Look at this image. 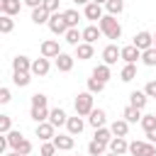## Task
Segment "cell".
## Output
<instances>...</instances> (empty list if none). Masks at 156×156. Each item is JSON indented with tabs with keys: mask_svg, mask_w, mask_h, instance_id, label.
<instances>
[{
	"mask_svg": "<svg viewBox=\"0 0 156 156\" xmlns=\"http://www.w3.org/2000/svg\"><path fill=\"white\" fill-rule=\"evenodd\" d=\"M98 27H100L102 37H107V39H119L122 37V24L117 22L115 15H102L98 20Z\"/></svg>",
	"mask_w": 156,
	"mask_h": 156,
	"instance_id": "obj_1",
	"label": "cell"
},
{
	"mask_svg": "<svg viewBox=\"0 0 156 156\" xmlns=\"http://www.w3.org/2000/svg\"><path fill=\"white\" fill-rule=\"evenodd\" d=\"M93 93L90 90H83V93H78L76 95V102H73V107H76V115H80V117H88L90 115V110L95 107L93 105Z\"/></svg>",
	"mask_w": 156,
	"mask_h": 156,
	"instance_id": "obj_2",
	"label": "cell"
},
{
	"mask_svg": "<svg viewBox=\"0 0 156 156\" xmlns=\"http://www.w3.org/2000/svg\"><path fill=\"white\" fill-rule=\"evenodd\" d=\"M46 27L51 29V34H66V29H68V24H66V17H63V12H54L51 17H49V22H46Z\"/></svg>",
	"mask_w": 156,
	"mask_h": 156,
	"instance_id": "obj_3",
	"label": "cell"
},
{
	"mask_svg": "<svg viewBox=\"0 0 156 156\" xmlns=\"http://www.w3.org/2000/svg\"><path fill=\"white\" fill-rule=\"evenodd\" d=\"M156 151V144H151V141H129V151L127 154H132V156H151Z\"/></svg>",
	"mask_w": 156,
	"mask_h": 156,
	"instance_id": "obj_4",
	"label": "cell"
},
{
	"mask_svg": "<svg viewBox=\"0 0 156 156\" xmlns=\"http://www.w3.org/2000/svg\"><path fill=\"white\" fill-rule=\"evenodd\" d=\"M132 44H134L139 51H146V49H151V46H154V34H151V32H146V29H141V32H136V34H134Z\"/></svg>",
	"mask_w": 156,
	"mask_h": 156,
	"instance_id": "obj_5",
	"label": "cell"
},
{
	"mask_svg": "<svg viewBox=\"0 0 156 156\" xmlns=\"http://www.w3.org/2000/svg\"><path fill=\"white\" fill-rule=\"evenodd\" d=\"M119 58H122L124 63H136V61H141V51H139L134 44H127V46L119 49Z\"/></svg>",
	"mask_w": 156,
	"mask_h": 156,
	"instance_id": "obj_6",
	"label": "cell"
},
{
	"mask_svg": "<svg viewBox=\"0 0 156 156\" xmlns=\"http://www.w3.org/2000/svg\"><path fill=\"white\" fill-rule=\"evenodd\" d=\"M39 51H41V56H44V58H56V56L61 54V46H58V41H56V39H46V41H41Z\"/></svg>",
	"mask_w": 156,
	"mask_h": 156,
	"instance_id": "obj_7",
	"label": "cell"
},
{
	"mask_svg": "<svg viewBox=\"0 0 156 156\" xmlns=\"http://www.w3.org/2000/svg\"><path fill=\"white\" fill-rule=\"evenodd\" d=\"M107 149L112 154H117V156H124L129 151V141H127V136H112L110 144H107Z\"/></svg>",
	"mask_w": 156,
	"mask_h": 156,
	"instance_id": "obj_8",
	"label": "cell"
},
{
	"mask_svg": "<svg viewBox=\"0 0 156 156\" xmlns=\"http://www.w3.org/2000/svg\"><path fill=\"white\" fill-rule=\"evenodd\" d=\"M73 61H76V56H71V54H66V51H61V54L54 58V63H56V68H58L61 73L73 71Z\"/></svg>",
	"mask_w": 156,
	"mask_h": 156,
	"instance_id": "obj_9",
	"label": "cell"
},
{
	"mask_svg": "<svg viewBox=\"0 0 156 156\" xmlns=\"http://www.w3.org/2000/svg\"><path fill=\"white\" fill-rule=\"evenodd\" d=\"M29 71H32V76H39V78H41V76H46V73L51 71V61L44 58V56H39V58L32 61V68H29Z\"/></svg>",
	"mask_w": 156,
	"mask_h": 156,
	"instance_id": "obj_10",
	"label": "cell"
},
{
	"mask_svg": "<svg viewBox=\"0 0 156 156\" xmlns=\"http://www.w3.org/2000/svg\"><path fill=\"white\" fill-rule=\"evenodd\" d=\"M88 124H90L93 129H98V127H105V124H107V115H105V110H100V107H93V110H90V115H88Z\"/></svg>",
	"mask_w": 156,
	"mask_h": 156,
	"instance_id": "obj_11",
	"label": "cell"
},
{
	"mask_svg": "<svg viewBox=\"0 0 156 156\" xmlns=\"http://www.w3.org/2000/svg\"><path fill=\"white\" fill-rule=\"evenodd\" d=\"M37 136L41 139V141H51L54 136H56V127L46 119V122H39L37 124Z\"/></svg>",
	"mask_w": 156,
	"mask_h": 156,
	"instance_id": "obj_12",
	"label": "cell"
},
{
	"mask_svg": "<svg viewBox=\"0 0 156 156\" xmlns=\"http://www.w3.org/2000/svg\"><path fill=\"white\" fill-rule=\"evenodd\" d=\"M66 129H68V134H71V136H78V134L85 129V119H83L80 115L68 117V119H66Z\"/></svg>",
	"mask_w": 156,
	"mask_h": 156,
	"instance_id": "obj_13",
	"label": "cell"
},
{
	"mask_svg": "<svg viewBox=\"0 0 156 156\" xmlns=\"http://www.w3.org/2000/svg\"><path fill=\"white\" fill-rule=\"evenodd\" d=\"M117 58H119V46H117V44H107V46L102 49V63L115 66Z\"/></svg>",
	"mask_w": 156,
	"mask_h": 156,
	"instance_id": "obj_14",
	"label": "cell"
},
{
	"mask_svg": "<svg viewBox=\"0 0 156 156\" xmlns=\"http://www.w3.org/2000/svg\"><path fill=\"white\" fill-rule=\"evenodd\" d=\"M51 141L56 144V149H58V151H71V149H73V144H76V139H73L68 132H66V134H56Z\"/></svg>",
	"mask_w": 156,
	"mask_h": 156,
	"instance_id": "obj_15",
	"label": "cell"
},
{
	"mask_svg": "<svg viewBox=\"0 0 156 156\" xmlns=\"http://www.w3.org/2000/svg\"><path fill=\"white\" fill-rule=\"evenodd\" d=\"M83 15H85V20H90V22H98L105 12H102V5H98V2H88L85 7H83Z\"/></svg>",
	"mask_w": 156,
	"mask_h": 156,
	"instance_id": "obj_16",
	"label": "cell"
},
{
	"mask_svg": "<svg viewBox=\"0 0 156 156\" xmlns=\"http://www.w3.org/2000/svg\"><path fill=\"white\" fill-rule=\"evenodd\" d=\"M80 34H83V41H88V44H95V41L102 37V32H100L98 24H88V27H83Z\"/></svg>",
	"mask_w": 156,
	"mask_h": 156,
	"instance_id": "obj_17",
	"label": "cell"
},
{
	"mask_svg": "<svg viewBox=\"0 0 156 156\" xmlns=\"http://www.w3.org/2000/svg\"><path fill=\"white\" fill-rule=\"evenodd\" d=\"M146 102H149V95H146L144 90H132V93H129V105H132V107L144 110V107H146Z\"/></svg>",
	"mask_w": 156,
	"mask_h": 156,
	"instance_id": "obj_18",
	"label": "cell"
},
{
	"mask_svg": "<svg viewBox=\"0 0 156 156\" xmlns=\"http://www.w3.org/2000/svg\"><path fill=\"white\" fill-rule=\"evenodd\" d=\"M66 119H68V115H66L63 107H54V110H49V122H51L54 127H63Z\"/></svg>",
	"mask_w": 156,
	"mask_h": 156,
	"instance_id": "obj_19",
	"label": "cell"
},
{
	"mask_svg": "<svg viewBox=\"0 0 156 156\" xmlns=\"http://www.w3.org/2000/svg\"><path fill=\"white\" fill-rule=\"evenodd\" d=\"M93 54H95V49H93V44H88V41H80V44L76 46V58H78V61H88V58H93Z\"/></svg>",
	"mask_w": 156,
	"mask_h": 156,
	"instance_id": "obj_20",
	"label": "cell"
},
{
	"mask_svg": "<svg viewBox=\"0 0 156 156\" xmlns=\"http://www.w3.org/2000/svg\"><path fill=\"white\" fill-rule=\"evenodd\" d=\"M32 68V58L29 56H24V54H17L15 58H12V71H29ZM32 73V71H29Z\"/></svg>",
	"mask_w": 156,
	"mask_h": 156,
	"instance_id": "obj_21",
	"label": "cell"
},
{
	"mask_svg": "<svg viewBox=\"0 0 156 156\" xmlns=\"http://www.w3.org/2000/svg\"><path fill=\"white\" fill-rule=\"evenodd\" d=\"M12 83L17 88H27L32 83V73L29 71H12Z\"/></svg>",
	"mask_w": 156,
	"mask_h": 156,
	"instance_id": "obj_22",
	"label": "cell"
},
{
	"mask_svg": "<svg viewBox=\"0 0 156 156\" xmlns=\"http://www.w3.org/2000/svg\"><path fill=\"white\" fill-rule=\"evenodd\" d=\"M110 132H112V136H127V132H129V122L122 117V119H115L112 124H110Z\"/></svg>",
	"mask_w": 156,
	"mask_h": 156,
	"instance_id": "obj_23",
	"label": "cell"
},
{
	"mask_svg": "<svg viewBox=\"0 0 156 156\" xmlns=\"http://www.w3.org/2000/svg\"><path fill=\"white\" fill-rule=\"evenodd\" d=\"M63 39H66V44L78 46V44L83 41V34H80V29H78V27H68V29H66V34H63Z\"/></svg>",
	"mask_w": 156,
	"mask_h": 156,
	"instance_id": "obj_24",
	"label": "cell"
},
{
	"mask_svg": "<svg viewBox=\"0 0 156 156\" xmlns=\"http://www.w3.org/2000/svg\"><path fill=\"white\" fill-rule=\"evenodd\" d=\"M93 78H98V80L107 83V80L112 78V71H110V66H107V63H98V66L93 68Z\"/></svg>",
	"mask_w": 156,
	"mask_h": 156,
	"instance_id": "obj_25",
	"label": "cell"
},
{
	"mask_svg": "<svg viewBox=\"0 0 156 156\" xmlns=\"http://www.w3.org/2000/svg\"><path fill=\"white\" fill-rule=\"evenodd\" d=\"M122 117H124L129 124H136V122L141 119V110H139V107H132V105H127V107L122 110Z\"/></svg>",
	"mask_w": 156,
	"mask_h": 156,
	"instance_id": "obj_26",
	"label": "cell"
},
{
	"mask_svg": "<svg viewBox=\"0 0 156 156\" xmlns=\"http://www.w3.org/2000/svg\"><path fill=\"white\" fill-rule=\"evenodd\" d=\"M49 17H51V12L44 10V7H34V10H32V22H34V24H46Z\"/></svg>",
	"mask_w": 156,
	"mask_h": 156,
	"instance_id": "obj_27",
	"label": "cell"
},
{
	"mask_svg": "<svg viewBox=\"0 0 156 156\" xmlns=\"http://www.w3.org/2000/svg\"><path fill=\"white\" fill-rule=\"evenodd\" d=\"M119 78L122 83H132L136 78V63H124V68L119 71Z\"/></svg>",
	"mask_w": 156,
	"mask_h": 156,
	"instance_id": "obj_28",
	"label": "cell"
},
{
	"mask_svg": "<svg viewBox=\"0 0 156 156\" xmlns=\"http://www.w3.org/2000/svg\"><path fill=\"white\" fill-rule=\"evenodd\" d=\"M29 117L39 124V122H46L49 119V107H32L29 110Z\"/></svg>",
	"mask_w": 156,
	"mask_h": 156,
	"instance_id": "obj_29",
	"label": "cell"
},
{
	"mask_svg": "<svg viewBox=\"0 0 156 156\" xmlns=\"http://www.w3.org/2000/svg\"><path fill=\"white\" fill-rule=\"evenodd\" d=\"M93 139H95V141H100V144H110V139H112L110 127H98V129H95V134H93Z\"/></svg>",
	"mask_w": 156,
	"mask_h": 156,
	"instance_id": "obj_30",
	"label": "cell"
},
{
	"mask_svg": "<svg viewBox=\"0 0 156 156\" xmlns=\"http://www.w3.org/2000/svg\"><path fill=\"white\" fill-rule=\"evenodd\" d=\"M7 141H10V149H12V151H17V146L24 141V136H22V132H20V129H10V132H7Z\"/></svg>",
	"mask_w": 156,
	"mask_h": 156,
	"instance_id": "obj_31",
	"label": "cell"
},
{
	"mask_svg": "<svg viewBox=\"0 0 156 156\" xmlns=\"http://www.w3.org/2000/svg\"><path fill=\"white\" fill-rule=\"evenodd\" d=\"M105 10H107V15H119L122 10H124V0H107L105 2Z\"/></svg>",
	"mask_w": 156,
	"mask_h": 156,
	"instance_id": "obj_32",
	"label": "cell"
},
{
	"mask_svg": "<svg viewBox=\"0 0 156 156\" xmlns=\"http://www.w3.org/2000/svg\"><path fill=\"white\" fill-rule=\"evenodd\" d=\"M12 29H15V20L10 15H2L0 12V34H10Z\"/></svg>",
	"mask_w": 156,
	"mask_h": 156,
	"instance_id": "obj_33",
	"label": "cell"
},
{
	"mask_svg": "<svg viewBox=\"0 0 156 156\" xmlns=\"http://www.w3.org/2000/svg\"><path fill=\"white\" fill-rule=\"evenodd\" d=\"M141 63H144V66H149V68H154V66H156V46H151V49L141 51Z\"/></svg>",
	"mask_w": 156,
	"mask_h": 156,
	"instance_id": "obj_34",
	"label": "cell"
},
{
	"mask_svg": "<svg viewBox=\"0 0 156 156\" xmlns=\"http://www.w3.org/2000/svg\"><path fill=\"white\" fill-rule=\"evenodd\" d=\"M88 154L90 156H102V154H107V144H100V141H90L88 144Z\"/></svg>",
	"mask_w": 156,
	"mask_h": 156,
	"instance_id": "obj_35",
	"label": "cell"
},
{
	"mask_svg": "<svg viewBox=\"0 0 156 156\" xmlns=\"http://www.w3.org/2000/svg\"><path fill=\"white\" fill-rule=\"evenodd\" d=\"M20 10H22V0H7V2H5V10H2V15H10V17H15Z\"/></svg>",
	"mask_w": 156,
	"mask_h": 156,
	"instance_id": "obj_36",
	"label": "cell"
},
{
	"mask_svg": "<svg viewBox=\"0 0 156 156\" xmlns=\"http://www.w3.org/2000/svg\"><path fill=\"white\" fill-rule=\"evenodd\" d=\"M63 17H66V24H68V27H78V20H80V15H78V10H76V7H71V10H63Z\"/></svg>",
	"mask_w": 156,
	"mask_h": 156,
	"instance_id": "obj_37",
	"label": "cell"
},
{
	"mask_svg": "<svg viewBox=\"0 0 156 156\" xmlns=\"http://www.w3.org/2000/svg\"><path fill=\"white\" fill-rule=\"evenodd\" d=\"M85 85H88V90H90L93 95H95V93H102V90H105V83H102V80H98V78H93V76L88 78V83H85Z\"/></svg>",
	"mask_w": 156,
	"mask_h": 156,
	"instance_id": "obj_38",
	"label": "cell"
},
{
	"mask_svg": "<svg viewBox=\"0 0 156 156\" xmlns=\"http://www.w3.org/2000/svg\"><path fill=\"white\" fill-rule=\"evenodd\" d=\"M139 124H141V129H144V132L154 129V127H156V115H141Z\"/></svg>",
	"mask_w": 156,
	"mask_h": 156,
	"instance_id": "obj_39",
	"label": "cell"
},
{
	"mask_svg": "<svg viewBox=\"0 0 156 156\" xmlns=\"http://www.w3.org/2000/svg\"><path fill=\"white\" fill-rule=\"evenodd\" d=\"M58 149L54 141H41V149H39V156H54Z\"/></svg>",
	"mask_w": 156,
	"mask_h": 156,
	"instance_id": "obj_40",
	"label": "cell"
},
{
	"mask_svg": "<svg viewBox=\"0 0 156 156\" xmlns=\"http://www.w3.org/2000/svg\"><path fill=\"white\" fill-rule=\"evenodd\" d=\"M49 105V98L44 93H34L32 95V107H46Z\"/></svg>",
	"mask_w": 156,
	"mask_h": 156,
	"instance_id": "obj_41",
	"label": "cell"
},
{
	"mask_svg": "<svg viewBox=\"0 0 156 156\" xmlns=\"http://www.w3.org/2000/svg\"><path fill=\"white\" fill-rule=\"evenodd\" d=\"M12 129V117L10 115H0V134H7Z\"/></svg>",
	"mask_w": 156,
	"mask_h": 156,
	"instance_id": "obj_42",
	"label": "cell"
},
{
	"mask_svg": "<svg viewBox=\"0 0 156 156\" xmlns=\"http://www.w3.org/2000/svg\"><path fill=\"white\" fill-rule=\"evenodd\" d=\"M17 154H22V156H27V154H32V141L29 139H24L20 146H17Z\"/></svg>",
	"mask_w": 156,
	"mask_h": 156,
	"instance_id": "obj_43",
	"label": "cell"
},
{
	"mask_svg": "<svg viewBox=\"0 0 156 156\" xmlns=\"http://www.w3.org/2000/svg\"><path fill=\"white\" fill-rule=\"evenodd\" d=\"M41 7H44V10H49V12L54 15V12H58V0H44V2H41Z\"/></svg>",
	"mask_w": 156,
	"mask_h": 156,
	"instance_id": "obj_44",
	"label": "cell"
},
{
	"mask_svg": "<svg viewBox=\"0 0 156 156\" xmlns=\"http://www.w3.org/2000/svg\"><path fill=\"white\" fill-rule=\"evenodd\" d=\"M12 100V93H10V88H2L0 85V105H7Z\"/></svg>",
	"mask_w": 156,
	"mask_h": 156,
	"instance_id": "obj_45",
	"label": "cell"
},
{
	"mask_svg": "<svg viewBox=\"0 0 156 156\" xmlns=\"http://www.w3.org/2000/svg\"><path fill=\"white\" fill-rule=\"evenodd\" d=\"M144 93H146L149 98H156V80H149V83L144 85Z\"/></svg>",
	"mask_w": 156,
	"mask_h": 156,
	"instance_id": "obj_46",
	"label": "cell"
},
{
	"mask_svg": "<svg viewBox=\"0 0 156 156\" xmlns=\"http://www.w3.org/2000/svg\"><path fill=\"white\" fill-rule=\"evenodd\" d=\"M10 146V141H7V134H0V156L5 154V149Z\"/></svg>",
	"mask_w": 156,
	"mask_h": 156,
	"instance_id": "obj_47",
	"label": "cell"
},
{
	"mask_svg": "<svg viewBox=\"0 0 156 156\" xmlns=\"http://www.w3.org/2000/svg\"><path fill=\"white\" fill-rule=\"evenodd\" d=\"M41 2H44V0H24V5L32 7V10H34V7H41Z\"/></svg>",
	"mask_w": 156,
	"mask_h": 156,
	"instance_id": "obj_48",
	"label": "cell"
},
{
	"mask_svg": "<svg viewBox=\"0 0 156 156\" xmlns=\"http://www.w3.org/2000/svg\"><path fill=\"white\" fill-rule=\"evenodd\" d=\"M146 141H151V144H156V127L146 132Z\"/></svg>",
	"mask_w": 156,
	"mask_h": 156,
	"instance_id": "obj_49",
	"label": "cell"
},
{
	"mask_svg": "<svg viewBox=\"0 0 156 156\" xmlns=\"http://www.w3.org/2000/svg\"><path fill=\"white\" fill-rule=\"evenodd\" d=\"M73 2H76V5H83V7H85V5L90 2V0H73Z\"/></svg>",
	"mask_w": 156,
	"mask_h": 156,
	"instance_id": "obj_50",
	"label": "cell"
},
{
	"mask_svg": "<svg viewBox=\"0 0 156 156\" xmlns=\"http://www.w3.org/2000/svg\"><path fill=\"white\" fill-rule=\"evenodd\" d=\"M90 2H98V5H102V7H105V2H107V0H90Z\"/></svg>",
	"mask_w": 156,
	"mask_h": 156,
	"instance_id": "obj_51",
	"label": "cell"
},
{
	"mask_svg": "<svg viewBox=\"0 0 156 156\" xmlns=\"http://www.w3.org/2000/svg\"><path fill=\"white\" fill-rule=\"evenodd\" d=\"M5 2H7V0H0V12L5 10Z\"/></svg>",
	"mask_w": 156,
	"mask_h": 156,
	"instance_id": "obj_52",
	"label": "cell"
},
{
	"mask_svg": "<svg viewBox=\"0 0 156 156\" xmlns=\"http://www.w3.org/2000/svg\"><path fill=\"white\" fill-rule=\"evenodd\" d=\"M102 156H117V154H112V151H110V149H107V154H102Z\"/></svg>",
	"mask_w": 156,
	"mask_h": 156,
	"instance_id": "obj_53",
	"label": "cell"
},
{
	"mask_svg": "<svg viewBox=\"0 0 156 156\" xmlns=\"http://www.w3.org/2000/svg\"><path fill=\"white\" fill-rule=\"evenodd\" d=\"M7 156H22V154H17V151H12V154H7Z\"/></svg>",
	"mask_w": 156,
	"mask_h": 156,
	"instance_id": "obj_54",
	"label": "cell"
},
{
	"mask_svg": "<svg viewBox=\"0 0 156 156\" xmlns=\"http://www.w3.org/2000/svg\"><path fill=\"white\" fill-rule=\"evenodd\" d=\"M154 46H156V34H154Z\"/></svg>",
	"mask_w": 156,
	"mask_h": 156,
	"instance_id": "obj_55",
	"label": "cell"
},
{
	"mask_svg": "<svg viewBox=\"0 0 156 156\" xmlns=\"http://www.w3.org/2000/svg\"><path fill=\"white\" fill-rule=\"evenodd\" d=\"M151 156H156V151H154V154H151Z\"/></svg>",
	"mask_w": 156,
	"mask_h": 156,
	"instance_id": "obj_56",
	"label": "cell"
},
{
	"mask_svg": "<svg viewBox=\"0 0 156 156\" xmlns=\"http://www.w3.org/2000/svg\"><path fill=\"white\" fill-rule=\"evenodd\" d=\"M154 115H156V112H154Z\"/></svg>",
	"mask_w": 156,
	"mask_h": 156,
	"instance_id": "obj_57",
	"label": "cell"
}]
</instances>
